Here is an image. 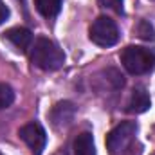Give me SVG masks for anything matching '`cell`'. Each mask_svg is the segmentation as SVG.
I'll list each match as a JSON object with an SVG mask.
<instances>
[{"label":"cell","mask_w":155,"mask_h":155,"mask_svg":"<svg viewBox=\"0 0 155 155\" xmlns=\"http://www.w3.org/2000/svg\"><path fill=\"white\" fill-rule=\"evenodd\" d=\"M61 4H63V0H35V5H36L38 13L45 18L58 16L60 11H61Z\"/></svg>","instance_id":"10"},{"label":"cell","mask_w":155,"mask_h":155,"mask_svg":"<svg viewBox=\"0 0 155 155\" xmlns=\"http://www.w3.org/2000/svg\"><path fill=\"white\" fill-rule=\"evenodd\" d=\"M76 116V107H74V103H71V101H60V103H56L54 107H52V110H51V123L56 126V128H65V126H69L71 123H72V119Z\"/></svg>","instance_id":"6"},{"label":"cell","mask_w":155,"mask_h":155,"mask_svg":"<svg viewBox=\"0 0 155 155\" xmlns=\"http://www.w3.org/2000/svg\"><path fill=\"white\" fill-rule=\"evenodd\" d=\"M74 155H96V144L90 132H83L74 139Z\"/></svg>","instance_id":"9"},{"label":"cell","mask_w":155,"mask_h":155,"mask_svg":"<svg viewBox=\"0 0 155 155\" xmlns=\"http://www.w3.org/2000/svg\"><path fill=\"white\" fill-rule=\"evenodd\" d=\"M0 155H4V153H2V152H0Z\"/></svg>","instance_id":"15"},{"label":"cell","mask_w":155,"mask_h":155,"mask_svg":"<svg viewBox=\"0 0 155 155\" xmlns=\"http://www.w3.org/2000/svg\"><path fill=\"white\" fill-rule=\"evenodd\" d=\"M137 132V124L134 121H124L112 128L107 135V150L110 155H119L126 150V146L132 143L134 135Z\"/></svg>","instance_id":"4"},{"label":"cell","mask_w":155,"mask_h":155,"mask_svg":"<svg viewBox=\"0 0 155 155\" xmlns=\"http://www.w3.org/2000/svg\"><path fill=\"white\" fill-rule=\"evenodd\" d=\"M31 61L41 71L52 72V71H58L63 67L65 54L52 40L40 36L35 40V43L31 47Z\"/></svg>","instance_id":"1"},{"label":"cell","mask_w":155,"mask_h":155,"mask_svg":"<svg viewBox=\"0 0 155 155\" xmlns=\"http://www.w3.org/2000/svg\"><path fill=\"white\" fill-rule=\"evenodd\" d=\"M150 105H152L150 94L143 87L134 88V92L130 96V101H128V112H132V114H143V112H146L150 108Z\"/></svg>","instance_id":"8"},{"label":"cell","mask_w":155,"mask_h":155,"mask_svg":"<svg viewBox=\"0 0 155 155\" xmlns=\"http://www.w3.org/2000/svg\"><path fill=\"white\" fill-rule=\"evenodd\" d=\"M4 38L7 40L18 52H27V49L33 47V35L25 27H13V29H9L4 35Z\"/></svg>","instance_id":"7"},{"label":"cell","mask_w":155,"mask_h":155,"mask_svg":"<svg viewBox=\"0 0 155 155\" xmlns=\"http://www.w3.org/2000/svg\"><path fill=\"white\" fill-rule=\"evenodd\" d=\"M121 63L134 76L148 74L155 69V51L139 45H130L121 52Z\"/></svg>","instance_id":"2"},{"label":"cell","mask_w":155,"mask_h":155,"mask_svg":"<svg viewBox=\"0 0 155 155\" xmlns=\"http://www.w3.org/2000/svg\"><path fill=\"white\" fill-rule=\"evenodd\" d=\"M7 18H9V7L0 0V25H2Z\"/></svg>","instance_id":"14"},{"label":"cell","mask_w":155,"mask_h":155,"mask_svg":"<svg viewBox=\"0 0 155 155\" xmlns=\"http://www.w3.org/2000/svg\"><path fill=\"white\" fill-rule=\"evenodd\" d=\"M97 2L105 9H112L116 13H123V0H97Z\"/></svg>","instance_id":"13"},{"label":"cell","mask_w":155,"mask_h":155,"mask_svg":"<svg viewBox=\"0 0 155 155\" xmlns=\"http://www.w3.org/2000/svg\"><path fill=\"white\" fill-rule=\"evenodd\" d=\"M90 40L99 47H112L119 41V29L110 16H97L90 25Z\"/></svg>","instance_id":"3"},{"label":"cell","mask_w":155,"mask_h":155,"mask_svg":"<svg viewBox=\"0 0 155 155\" xmlns=\"http://www.w3.org/2000/svg\"><path fill=\"white\" fill-rule=\"evenodd\" d=\"M135 31H137V35L141 36V38H144V40H153L155 38V31H153V27L148 24V22H139V25L135 27Z\"/></svg>","instance_id":"12"},{"label":"cell","mask_w":155,"mask_h":155,"mask_svg":"<svg viewBox=\"0 0 155 155\" xmlns=\"http://www.w3.org/2000/svg\"><path fill=\"white\" fill-rule=\"evenodd\" d=\"M15 101V92L7 83H0V110L11 107V103Z\"/></svg>","instance_id":"11"},{"label":"cell","mask_w":155,"mask_h":155,"mask_svg":"<svg viewBox=\"0 0 155 155\" xmlns=\"http://www.w3.org/2000/svg\"><path fill=\"white\" fill-rule=\"evenodd\" d=\"M20 139L29 146V150L33 152V155H41L47 144V134L43 130V126L40 123H27L20 128L18 132Z\"/></svg>","instance_id":"5"}]
</instances>
